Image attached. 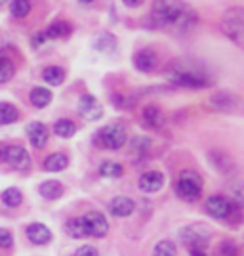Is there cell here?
Masks as SVG:
<instances>
[{
	"label": "cell",
	"mask_w": 244,
	"mask_h": 256,
	"mask_svg": "<svg viewBox=\"0 0 244 256\" xmlns=\"http://www.w3.org/2000/svg\"><path fill=\"white\" fill-rule=\"evenodd\" d=\"M149 20L159 31L170 34H187L199 23V16L183 0H153Z\"/></svg>",
	"instance_id": "1"
},
{
	"label": "cell",
	"mask_w": 244,
	"mask_h": 256,
	"mask_svg": "<svg viewBox=\"0 0 244 256\" xmlns=\"http://www.w3.org/2000/svg\"><path fill=\"white\" fill-rule=\"evenodd\" d=\"M164 75L168 82L180 88H189V90H199V88H208L212 86V75L210 71L193 58H180L166 65Z\"/></svg>",
	"instance_id": "2"
},
{
	"label": "cell",
	"mask_w": 244,
	"mask_h": 256,
	"mask_svg": "<svg viewBox=\"0 0 244 256\" xmlns=\"http://www.w3.org/2000/svg\"><path fill=\"white\" fill-rule=\"evenodd\" d=\"M220 29L235 46L244 50V6H231L223 12Z\"/></svg>",
	"instance_id": "3"
},
{
	"label": "cell",
	"mask_w": 244,
	"mask_h": 256,
	"mask_svg": "<svg viewBox=\"0 0 244 256\" xmlns=\"http://www.w3.org/2000/svg\"><path fill=\"white\" fill-rule=\"evenodd\" d=\"M126 140H128V130H126V124H122V122H111V124L103 126L96 134L97 148H103V150H111V151L120 150L126 144Z\"/></svg>",
	"instance_id": "4"
},
{
	"label": "cell",
	"mask_w": 244,
	"mask_h": 256,
	"mask_svg": "<svg viewBox=\"0 0 244 256\" xmlns=\"http://www.w3.org/2000/svg\"><path fill=\"white\" fill-rule=\"evenodd\" d=\"M176 193L183 201H197L202 193V178L195 170H181L176 180Z\"/></svg>",
	"instance_id": "5"
},
{
	"label": "cell",
	"mask_w": 244,
	"mask_h": 256,
	"mask_svg": "<svg viewBox=\"0 0 244 256\" xmlns=\"http://www.w3.org/2000/svg\"><path fill=\"white\" fill-rule=\"evenodd\" d=\"M180 237L189 248L204 250V246L210 243L212 232L202 224H191V226H185L183 230H180Z\"/></svg>",
	"instance_id": "6"
},
{
	"label": "cell",
	"mask_w": 244,
	"mask_h": 256,
	"mask_svg": "<svg viewBox=\"0 0 244 256\" xmlns=\"http://www.w3.org/2000/svg\"><path fill=\"white\" fill-rule=\"evenodd\" d=\"M82 226H84V234L86 237H105L109 232V224H107V218L101 212H86L82 218Z\"/></svg>",
	"instance_id": "7"
},
{
	"label": "cell",
	"mask_w": 244,
	"mask_h": 256,
	"mask_svg": "<svg viewBox=\"0 0 244 256\" xmlns=\"http://www.w3.org/2000/svg\"><path fill=\"white\" fill-rule=\"evenodd\" d=\"M2 162H8L11 168L25 172L31 168V155L27 153V150H23L21 146H6Z\"/></svg>",
	"instance_id": "8"
},
{
	"label": "cell",
	"mask_w": 244,
	"mask_h": 256,
	"mask_svg": "<svg viewBox=\"0 0 244 256\" xmlns=\"http://www.w3.org/2000/svg\"><path fill=\"white\" fill-rule=\"evenodd\" d=\"M132 64L138 69L139 73H153L157 67H159V54L151 48H141L138 52L134 54L132 58Z\"/></svg>",
	"instance_id": "9"
},
{
	"label": "cell",
	"mask_w": 244,
	"mask_h": 256,
	"mask_svg": "<svg viewBox=\"0 0 244 256\" xmlns=\"http://www.w3.org/2000/svg\"><path fill=\"white\" fill-rule=\"evenodd\" d=\"M78 115L86 120H99L103 117V106L99 104V100L90 94H84L78 100Z\"/></svg>",
	"instance_id": "10"
},
{
	"label": "cell",
	"mask_w": 244,
	"mask_h": 256,
	"mask_svg": "<svg viewBox=\"0 0 244 256\" xmlns=\"http://www.w3.org/2000/svg\"><path fill=\"white\" fill-rule=\"evenodd\" d=\"M206 212L210 214L212 218L225 220V218H229L231 212H233V203L227 197H223V195H212L206 201Z\"/></svg>",
	"instance_id": "11"
},
{
	"label": "cell",
	"mask_w": 244,
	"mask_h": 256,
	"mask_svg": "<svg viewBox=\"0 0 244 256\" xmlns=\"http://www.w3.org/2000/svg\"><path fill=\"white\" fill-rule=\"evenodd\" d=\"M138 186L143 193H157V192H160L162 186H164V176H162V172H159V170H149L139 176Z\"/></svg>",
	"instance_id": "12"
},
{
	"label": "cell",
	"mask_w": 244,
	"mask_h": 256,
	"mask_svg": "<svg viewBox=\"0 0 244 256\" xmlns=\"http://www.w3.org/2000/svg\"><path fill=\"white\" fill-rule=\"evenodd\" d=\"M92 48L101 54H113V52H117L118 40L113 32L99 31L96 36L92 38Z\"/></svg>",
	"instance_id": "13"
},
{
	"label": "cell",
	"mask_w": 244,
	"mask_h": 256,
	"mask_svg": "<svg viewBox=\"0 0 244 256\" xmlns=\"http://www.w3.org/2000/svg\"><path fill=\"white\" fill-rule=\"evenodd\" d=\"M48 136H50V132H48L46 124L38 122V120L29 122V126H27V138H29V142H31V146H34L36 150H40V148L46 146Z\"/></svg>",
	"instance_id": "14"
},
{
	"label": "cell",
	"mask_w": 244,
	"mask_h": 256,
	"mask_svg": "<svg viewBox=\"0 0 244 256\" xmlns=\"http://www.w3.org/2000/svg\"><path fill=\"white\" fill-rule=\"evenodd\" d=\"M237 104L239 100L237 96L229 94V92H216L212 98H210V106L216 109V111H222V113H231L237 109Z\"/></svg>",
	"instance_id": "15"
},
{
	"label": "cell",
	"mask_w": 244,
	"mask_h": 256,
	"mask_svg": "<svg viewBox=\"0 0 244 256\" xmlns=\"http://www.w3.org/2000/svg\"><path fill=\"white\" fill-rule=\"evenodd\" d=\"M109 210H111L113 216H117V218H126V216H130V214L136 210V203L130 197L118 195V197H115L109 203Z\"/></svg>",
	"instance_id": "16"
},
{
	"label": "cell",
	"mask_w": 244,
	"mask_h": 256,
	"mask_svg": "<svg viewBox=\"0 0 244 256\" xmlns=\"http://www.w3.org/2000/svg\"><path fill=\"white\" fill-rule=\"evenodd\" d=\"M141 118H143L145 126L149 128H160L164 124V113H162V109L157 104H149V106L143 107Z\"/></svg>",
	"instance_id": "17"
},
{
	"label": "cell",
	"mask_w": 244,
	"mask_h": 256,
	"mask_svg": "<svg viewBox=\"0 0 244 256\" xmlns=\"http://www.w3.org/2000/svg\"><path fill=\"white\" fill-rule=\"evenodd\" d=\"M27 237L34 245H46L52 239V232L44 224H31L27 228Z\"/></svg>",
	"instance_id": "18"
},
{
	"label": "cell",
	"mask_w": 244,
	"mask_h": 256,
	"mask_svg": "<svg viewBox=\"0 0 244 256\" xmlns=\"http://www.w3.org/2000/svg\"><path fill=\"white\" fill-rule=\"evenodd\" d=\"M71 32H73V27H71V23L67 22H53L46 31V38H52V40H63V38H69L71 36Z\"/></svg>",
	"instance_id": "19"
},
{
	"label": "cell",
	"mask_w": 244,
	"mask_h": 256,
	"mask_svg": "<svg viewBox=\"0 0 244 256\" xmlns=\"http://www.w3.org/2000/svg\"><path fill=\"white\" fill-rule=\"evenodd\" d=\"M38 192H40V195H42L44 199L53 201V199H59V197L63 195V186L57 180H48V182H44V184H40Z\"/></svg>",
	"instance_id": "20"
},
{
	"label": "cell",
	"mask_w": 244,
	"mask_h": 256,
	"mask_svg": "<svg viewBox=\"0 0 244 256\" xmlns=\"http://www.w3.org/2000/svg\"><path fill=\"white\" fill-rule=\"evenodd\" d=\"M29 100H31V104L34 107L42 109V107L50 106V102H52V92H50L48 88L36 86V88H32V90H31V94H29Z\"/></svg>",
	"instance_id": "21"
},
{
	"label": "cell",
	"mask_w": 244,
	"mask_h": 256,
	"mask_svg": "<svg viewBox=\"0 0 244 256\" xmlns=\"http://www.w3.org/2000/svg\"><path fill=\"white\" fill-rule=\"evenodd\" d=\"M67 164H69V159L63 153H52L44 160V168L48 172H61L67 168Z\"/></svg>",
	"instance_id": "22"
},
{
	"label": "cell",
	"mask_w": 244,
	"mask_h": 256,
	"mask_svg": "<svg viewBox=\"0 0 244 256\" xmlns=\"http://www.w3.org/2000/svg\"><path fill=\"white\" fill-rule=\"evenodd\" d=\"M122 172H124V168H122V164L117 162V160H103L99 164V174L103 178H120Z\"/></svg>",
	"instance_id": "23"
},
{
	"label": "cell",
	"mask_w": 244,
	"mask_h": 256,
	"mask_svg": "<svg viewBox=\"0 0 244 256\" xmlns=\"http://www.w3.org/2000/svg\"><path fill=\"white\" fill-rule=\"evenodd\" d=\"M42 78L48 84L59 86V84H63V80H65V71L61 67H57V65H52V67H46V69H44Z\"/></svg>",
	"instance_id": "24"
},
{
	"label": "cell",
	"mask_w": 244,
	"mask_h": 256,
	"mask_svg": "<svg viewBox=\"0 0 244 256\" xmlns=\"http://www.w3.org/2000/svg\"><path fill=\"white\" fill-rule=\"evenodd\" d=\"M53 132H55V136H59V138H73L74 132H76V126H74L73 120H69V118H59V120L53 124Z\"/></svg>",
	"instance_id": "25"
},
{
	"label": "cell",
	"mask_w": 244,
	"mask_h": 256,
	"mask_svg": "<svg viewBox=\"0 0 244 256\" xmlns=\"http://www.w3.org/2000/svg\"><path fill=\"white\" fill-rule=\"evenodd\" d=\"M149 150H151V140L147 136H136L130 142V151H132V155H138V159L149 153Z\"/></svg>",
	"instance_id": "26"
},
{
	"label": "cell",
	"mask_w": 244,
	"mask_h": 256,
	"mask_svg": "<svg viewBox=\"0 0 244 256\" xmlns=\"http://www.w3.org/2000/svg\"><path fill=\"white\" fill-rule=\"evenodd\" d=\"M31 0H11L10 2V14L13 18H27L31 14Z\"/></svg>",
	"instance_id": "27"
},
{
	"label": "cell",
	"mask_w": 244,
	"mask_h": 256,
	"mask_svg": "<svg viewBox=\"0 0 244 256\" xmlns=\"http://www.w3.org/2000/svg\"><path fill=\"white\" fill-rule=\"evenodd\" d=\"M19 118V111L11 104H0V124H11Z\"/></svg>",
	"instance_id": "28"
},
{
	"label": "cell",
	"mask_w": 244,
	"mask_h": 256,
	"mask_svg": "<svg viewBox=\"0 0 244 256\" xmlns=\"http://www.w3.org/2000/svg\"><path fill=\"white\" fill-rule=\"evenodd\" d=\"M65 232L69 234V237H73V239H82V237H86L84 226H82V220H80V218L69 220V222L65 224Z\"/></svg>",
	"instance_id": "29"
},
{
	"label": "cell",
	"mask_w": 244,
	"mask_h": 256,
	"mask_svg": "<svg viewBox=\"0 0 244 256\" xmlns=\"http://www.w3.org/2000/svg\"><path fill=\"white\" fill-rule=\"evenodd\" d=\"M23 201V195L17 188H8L6 192L2 193V203L6 206H19Z\"/></svg>",
	"instance_id": "30"
},
{
	"label": "cell",
	"mask_w": 244,
	"mask_h": 256,
	"mask_svg": "<svg viewBox=\"0 0 244 256\" xmlns=\"http://www.w3.org/2000/svg\"><path fill=\"white\" fill-rule=\"evenodd\" d=\"M176 252H178V248H176V245H174V241H170V239H162V241H159L157 246H155L153 256H176Z\"/></svg>",
	"instance_id": "31"
},
{
	"label": "cell",
	"mask_w": 244,
	"mask_h": 256,
	"mask_svg": "<svg viewBox=\"0 0 244 256\" xmlns=\"http://www.w3.org/2000/svg\"><path fill=\"white\" fill-rule=\"evenodd\" d=\"M13 73H15L13 62L8 60V58H2V56H0V84H2V82H8L11 76H13Z\"/></svg>",
	"instance_id": "32"
},
{
	"label": "cell",
	"mask_w": 244,
	"mask_h": 256,
	"mask_svg": "<svg viewBox=\"0 0 244 256\" xmlns=\"http://www.w3.org/2000/svg\"><path fill=\"white\" fill-rule=\"evenodd\" d=\"M231 192H233V197L235 201L244 206V184H233L231 186Z\"/></svg>",
	"instance_id": "33"
},
{
	"label": "cell",
	"mask_w": 244,
	"mask_h": 256,
	"mask_svg": "<svg viewBox=\"0 0 244 256\" xmlns=\"http://www.w3.org/2000/svg\"><path fill=\"white\" fill-rule=\"evenodd\" d=\"M74 256H99V252H97L96 246L84 245V246H80V248L74 252Z\"/></svg>",
	"instance_id": "34"
},
{
	"label": "cell",
	"mask_w": 244,
	"mask_h": 256,
	"mask_svg": "<svg viewBox=\"0 0 244 256\" xmlns=\"http://www.w3.org/2000/svg\"><path fill=\"white\" fill-rule=\"evenodd\" d=\"M11 234L8 232V230H0V246L2 248H8V246H11Z\"/></svg>",
	"instance_id": "35"
},
{
	"label": "cell",
	"mask_w": 244,
	"mask_h": 256,
	"mask_svg": "<svg viewBox=\"0 0 244 256\" xmlns=\"http://www.w3.org/2000/svg\"><path fill=\"white\" fill-rule=\"evenodd\" d=\"M44 40H46V34H44V32H38V34H34V38H32V46H40Z\"/></svg>",
	"instance_id": "36"
},
{
	"label": "cell",
	"mask_w": 244,
	"mask_h": 256,
	"mask_svg": "<svg viewBox=\"0 0 244 256\" xmlns=\"http://www.w3.org/2000/svg\"><path fill=\"white\" fill-rule=\"evenodd\" d=\"M122 2L126 4L128 8H139V6H141L145 0H122Z\"/></svg>",
	"instance_id": "37"
},
{
	"label": "cell",
	"mask_w": 244,
	"mask_h": 256,
	"mask_svg": "<svg viewBox=\"0 0 244 256\" xmlns=\"http://www.w3.org/2000/svg\"><path fill=\"white\" fill-rule=\"evenodd\" d=\"M191 256H206L204 250H199V248H191Z\"/></svg>",
	"instance_id": "38"
},
{
	"label": "cell",
	"mask_w": 244,
	"mask_h": 256,
	"mask_svg": "<svg viewBox=\"0 0 244 256\" xmlns=\"http://www.w3.org/2000/svg\"><path fill=\"white\" fill-rule=\"evenodd\" d=\"M80 2H84V4H88V2H92V0H80Z\"/></svg>",
	"instance_id": "39"
},
{
	"label": "cell",
	"mask_w": 244,
	"mask_h": 256,
	"mask_svg": "<svg viewBox=\"0 0 244 256\" xmlns=\"http://www.w3.org/2000/svg\"><path fill=\"white\" fill-rule=\"evenodd\" d=\"M4 2H6V0H0V4H4Z\"/></svg>",
	"instance_id": "40"
}]
</instances>
